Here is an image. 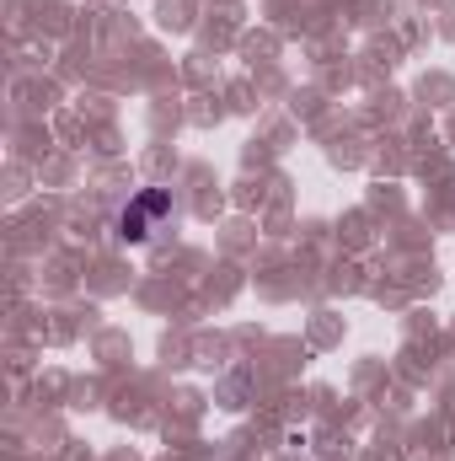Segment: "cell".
Wrapping results in <instances>:
<instances>
[{
	"instance_id": "cell-1",
	"label": "cell",
	"mask_w": 455,
	"mask_h": 461,
	"mask_svg": "<svg viewBox=\"0 0 455 461\" xmlns=\"http://www.w3.org/2000/svg\"><path fill=\"white\" fill-rule=\"evenodd\" d=\"M172 215V199L161 194V188H150V194H139L123 215H118V236L123 241H145V236H156V226Z\"/></svg>"
}]
</instances>
